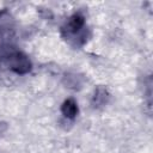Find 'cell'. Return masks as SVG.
Instances as JSON below:
<instances>
[{"label": "cell", "instance_id": "1", "mask_svg": "<svg viewBox=\"0 0 153 153\" xmlns=\"http://www.w3.org/2000/svg\"><path fill=\"white\" fill-rule=\"evenodd\" d=\"M10 65H11V68H12L16 73H18V74H24V73L29 72L30 68H31V62H30V60H29L24 54H22V53H16V54H13V55L11 56V62H10Z\"/></svg>", "mask_w": 153, "mask_h": 153}, {"label": "cell", "instance_id": "2", "mask_svg": "<svg viewBox=\"0 0 153 153\" xmlns=\"http://www.w3.org/2000/svg\"><path fill=\"white\" fill-rule=\"evenodd\" d=\"M61 112L67 118H74L78 115V104L74 99H66L61 106Z\"/></svg>", "mask_w": 153, "mask_h": 153}, {"label": "cell", "instance_id": "3", "mask_svg": "<svg viewBox=\"0 0 153 153\" xmlns=\"http://www.w3.org/2000/svg\"><path fill=\"white\" fill-rule=\"evenodd\" d=\"M84 24H85V20H84V17L80 16V14H74L69 23H68V27H69V31L73 32V33H76L79 32L82 27H84Z\"/></svg>", "mask_w": 153, "mask_h": 153}]
</instances>
